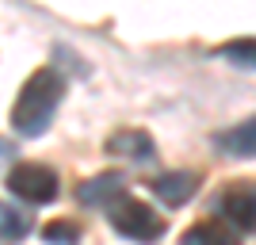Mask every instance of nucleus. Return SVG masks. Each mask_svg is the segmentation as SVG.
Returning a JSON list of instances; mask_svg holds the SVG:
<instances>
[{"instance_id":"obj_1","label":"nucleus","mask_w":256,"mask_h":245,"mask_svg":"<svg viewBox=\"0 0 256 245\" xmlns=\"http://www.w3.org/2000/svg\"><path fill=\"white\" fill-rule=\"evenodd\" d=\"M62 96H65V77L54 65L34 69L27 77L16 107H12V127L23 138H42L46 127L54 123V115H58V107H62Z\"/></svg>"},{"instance_id":"obj_2","label":"nucleus","mask_w":256,"mask_h":245,"mask_svg":"<svg viewBox=\"0 0 256 245\" xmlns=\"http://www.w3.org/2000/svg\"><path fill=\"white\" fill-rule=\"evenodd\" d=\"M107 214H111V230H115L118 237H130V241H138V245L160 241L164 230H168V222L153 211L150 203L134 199V195H118V199L107 207Z\"/></svg>"},{"instance_id":"obj_3","label":"nucleus","mask_w":256,"mask_h":245,"mask_svg":"<svg viewBox=\"0 0 256 245\" xmlns=\"http://www.w3.org/2000/svg\"><path fill=\"white\" fill-rule=\"evenodd\" d=\"M8 188H12V195L27 199L31 207H46V203L58 199V192H62V180H58V172H54L50 165L23 161V165H16V169L8 172Z\"/></svg>"},{"instance_id":"obj_4","label":"nucleus","mask_w":256,"mask_h":245,"mask_svg":"<svg viewBox=\"0 0 256 245\" xmlns=\"http://www.w3.org/2000/svg\"><path fill=\"white\" fill-rule=\"evenodd\" d=\"M214 207L237 234H256V180L226 184L218 192V199H214Z\"/></svg>"},{"instance_id":"obj_5","label":"nucleus","mask_w":256,"mask_h":245,"mask_svg":"<svg viewBox=\"0 0 256 245\" xmlns=\"http://www.w3.org/2000/svg\"><path fill=\"white\" fill-rule=\"evenodd\" d=\"M107 153L111 157H126L134 161V165H142V161H153V153H157V146H153V138L146 134V130H118V134H111L107 138Z\"/></svg>"},{"instance_id":"obj_6","label":"nucleus","mask_w":256,"mask_h":245,"mask_svg":"<svg viewBox=\"0 0 256 245\" xmlns=\"http://www.w3.org/2000/svg\"><path fill=\"white\" fill-rule=\"evenodd\" d=\"M199 192V176L195 172H164L153 180V195L160 203H168V207H184V203H192V195Z\"/></svg>"},{"instance_id":"obj_7","label":"nucleus","mask_w":256,"mask_h":245,"mask_svg":"<svg viewBox=\"0 0 256 245\" xmlns=\"http://www.w3.org/2000/svg\"><path fill=\"white\" fill-rule=\"evenodd\" d=\"M76 195H80L84 207H111L118 195H126V188H122V176H118V172H100V176L80 184Z\"/></svg>"},{"instance_id":"obj_8","label":"nucleus","mask_w":256,"mask_h":245,"mask_svg":"<svg viewBox=\"0 0 256 245\" xmlns=\"http://www.w3.org/2000/svg\"><path fill=\"white\" fill-rule=\"evenodd\" d=\"M180 245H241V234L226 218H203L180 237Z\"/></svg>"},{"instance_id":"obj_9","label":"nucleus","mask_w":256,"mask_h":245,"mask_svg":"<svg viewBox=\"0 0 256 245\" xmlns=\"http://www.w3.org/2000/svg\"><path fill=\"white\" fill-rule=\"evenodd\" d=\"M214 146L222 149L226 157H256V115L222 130V134H214Z\"/></svg>"},{"instance_id":"obj_10","label":"nucleus","mask_w":256,"mask_h":245,"mask_svg":"<svg viewBox=\"0 0 256 245\" xmlns=\"http://www.w3.org/2000/svg\"><path fill=\"white\" fill-rule=\"evenodd\" d=\"M27 234H31V218H27L23 211H16L12 203H0V241L16 245Z\"/></svg>"},{"instance_id":"obj_11","label":"nucleus","mask_w":256,"mask_h":245,"mask_svg":"<svg viewBox=\"0 0 256 245\" xmlns=\"http://www.w3.org/2000/svg\"><path fill=\"white\" fill-rule=\"evenodd\" d=\"M218 54H222V58H230V62H237V65H245V69H256V39H241V43H226Z\"/></svg>"},{"instance_id":"obj_12","label":"nucleus","mask_w":256,"mask_h":245,"mask_svg":"<svg viewBox=\"0 0 256 245\" xmlns=\"http://www.w3.org/2000/svg\"><path fill=\"white\" fill-rule=\"evenodd\" d=\"M42 237L50 245H76V241H80V230H76L73 222H50L42 230Z\"/></svg>"},{"instance_id":"obj_13","label":"nucleus","mask_w":256,"mask_h":245,"mask_svg":"<svg viewBox=\"0 0 256 245\" xmlns=\"http://www.w3.org/2000/svg\"><path fill=\"white\" fill-rule=\"evenodd\" d=\"M8 157H16V149H12V142H4V138H0V165H4Z\"/></svg>"}]
</instances>
